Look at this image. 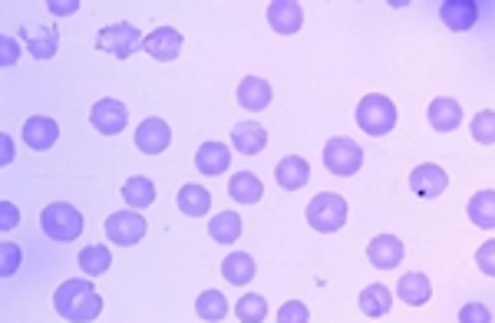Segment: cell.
<instances>
[{"mask_svg": "<svg viewBox=\"0 0 495 323\" xmlns=\"http://www.w3.org/2000/svg\"><path fill=\"white\" fill-rule=\"evenodd\" d=\"M89 123H93L96 132H103V136H119L126 129V123H129V109L119 99H99L89 109Z\"/></svg>", "mask_w": 495, "mask_h": 323, "instance_id": "cell-8", "label": "cell"}, {"mask_svg": "<svg viewBox=\"0 0 495 323\" xmlns=\"http://www.w3.org/2000/svg\"><path fill=\"white\" fill-rule=\"evenodd\" d=\"M426 116H429V126H433L436 132H452V129H459L462 126V106L449 96L433 99Z\"/></svg>", "mask_w": 495, "mask_h": 323, "instance_id": "cell-17", "label": "cell"}, {"mask_svg": "<svg viewBox=\"0 0 495 323\" xmlns=\"http://www.w3.org/2000/svg\"><path fill=\"white\" fill-rule=\"evenodd\" d=\"M274 178H278V185L284 192H297V188H304L307 178H311V166H307L301 156H284L278 166H274Z\"/></svg>", "mask_w": 495, "mask_h": 323, "instance_id": "cell-15", "label": "cell"}, {"mask_svg": "<svg viewBox=\"0 0 495 323\" xmlns=\"http://www.w3.org/2000/svg\"><path fill=\"white\" fill-rule=\"evenodd\" d=\"M17 225H20L17 205H10V201H0V227H4V231H14Z\"/></svg>", "mask_w": 495, "mask_h": 323, "instance_id": "cell-39", "label": "cell"}, {"mask_svg": "<svg viewBox=\"0 0 495 323\" xmlns=\"http://www.w3.org/2000/svg\"><path fill=\"white\" fill-rule=\"evenodd\" d=\"M459 323H492V310H489L486 304L469 300V304L459 310Z\"/></svg>", "mask_w": 495, "mask_h": 323, "instance_id": "cell-36", "label": "cell"}, {"mask_svg": "<svg viewBox=\"0 0 495 323\" xmlns=\"http://www.w3.org/2000/svg\"><path fill=\"white\" fill-rule=\"evenodd\" d=\"M46 10H53L57 17H67V14H77L79 4H77V0H50V4H46Z\"/></svg>", "mask_w": 495, "mask_h": 323, "instance_id": "cell-40", "label": "cell"}, {"mask_svg": "<svg viewBox=\"0 0 495 323\" xmlns=\"http://www.w3.org/2000/svg\"><path fill=\"white\" fill-rule=\"evenodd\" d=\"M182 44H185V36L179 34L175 26H159V30H152V34L146 36L142 50H146L149 56H152V60H159V63H172V60H179Z\"/></svg>", "mask_w": 495, "mask_h": 323, "instance_id": "cell-9", "label": "cell"}, {"mask_svg": "<svg viewBox=\"0 0 495 323\" xmlns=\"http://www.w3.org/2000/svg\"><path fill=\"white\" fill-rule=\"evenodd\" d=\"M469 221L476 227H495V192H476L469 198Z\"/></svg>", "mask_w": 495, "mask_h": 323, "instance_id": "cell-28", "label": "cell"}, {"mask_svg": "<svg viewBox=\"0 0 495 323\" xmlns=\"http://www.w3.org/2000/svg\"><path fill=\"white\" fill-rule=\"evenodd\" d=\"M232 166V149L225 142H205L199 152H195V168L201 175H222Z\"/></svg>", "mask_w": 495, "mask_h": 323, "instance_id": "cell-18", "label": "cell"}, {"mask_svg": "<svg viewBox=\"0 0 495 323\" xmlns=\"http://www.w3.org/2000/svg\"><path fill=\"white\" fill-rule=\"evenodd\" d=\"M20 60V44L14 36H0V66H14Z\"/></svg>", "mask_w": 495, "mask_h": 323, "instance_id": "cell-38", "label": "cell"}, {"mask_svg": "<svg viewBox=\"0 0 495 323\" xmlns=\"http://www.w3.org/2000/svg\"><path fill=\"white\" fill-rule=\"evenodd\" d=\"M222 278L228 284H248L254 278V257L244 251H232L225 257V264H222Z\"/></svg>", "mask_w": 495, "mask_h": 323, "instance_id": "cell-25", "label": "cell"}, {"mask_svg": "<svg viewBox=\"0 0 495 323\" xmlns=\"http://www.w3.org/2000/svg\"><path fill=\"white\" fill-rule=\"evenodd\" d=\"M169 142H172V129H169V123L159 119V116L139 123V129H136V146H139L146 156H162V152L169 149Z\"/></svg>", "mask_w": 495, "mask_h": 323, "instance_id": "cell-13", "label": "cell"}, {"mask_svg": "<svg viewBox=\"0 0 495 323\" xmlns=\"http://www.w3.org/2000/svg\"><path fill=\"white\" fill-rule=\"evenodd\" d=\"M209 237L218 241V245H235L238 237H242V218H238L235 211L215 215V218L209 221Z\"/></svg>", "mask_w": 495, "mask_h": 323, "instance_id": "cell-24", "label": "cell"}, {"mask_svg": "<svg viewBox=\"0 0 495 323\" xmlns=\"http://www.w3.org/2000/svg\"><path fill=\"white\" fill-rule=\"evenodd\" d=\"M311 320V310H307L304 300H287L278 310V323H307Z\"/></svg>", "mask_w": 495, "mask_h": 323, "instance_id": "cell-34", "label": "cell"}, {"mask_svg": "<svg viewBox=\"0 0 495 323\" xmlns=\"http://www.w3.org/2000/svg\"><path fill=\"white\" fill-rule=\"evenodd\" d=\"M142 44H146V36L132 24H109L96 34V50L113 53L116 60H129L132 53L142 50Z\"/></svg>", "mask_w": 495, "mask_h": 323, "instance_id": "cell-5", "label": "cell"}, {"mask_svg": "<svg viewBox=\"0 0 495 323\" xmlns=\"http://www.w3.org/2000/svg\"><path fill=\"white\" fill-rule=\"evenodd\" d=\"M403 254H407V247H403L400 237H393V235H376L374 241L366 245V261L374 264L376 271L397 267V264L403 261Z\"/></svg>", "mask_w": 495, "mask_h": 323, "instance_id": "cell-11", "label": "cell"}, {"mask_svg": "<svg viewBox=\"0 0 495 323\" xmlns=\"http://www.w3.org/2000/svg\"><path fill=\"white\" fill-rule=\"evenodd\" d=\"M106 237L119 247L139 245L142 237H146V218H142L139 211H116V215L106 218Z\"/></svg>", "mask_w": 495, "mask_h": 323, "instance_id": "cell-7", "label": "cell"}, {"mask_svg": "<svg viewBox=\"0 0 495 323\" xmlns=\"http://www.w3.org/2000/svg\"><path fill=\"white\" fill-rule=\"evenodd\" d=\"M122 198H126V205H132V208H149L152 201H156V185L149 182V178H142V175H136V178H129V182L122 185Z\"/></svg>", "mask_w": 495, "mask_h": 323, "instance_id": "cell-29", "label": "cell"}, {"mask_svg": "<svg viewBox=\"0 0 495 323\" xmlns=\"http://www.w3.org/2000/svg\"><path fill=\"white\" fill-rule=\"evenodd\" d=\"M268 24L274 34H297L304 24V7L297 0H274V4H268Z\"/></svg>", "mask_w": 495, "mask_h": 323, "instance_id": "cell-12", "label": "cell"}, {"mask_svg": "<svg viewBox=\"0 0 495 323\" xmlns=\"http://www.w3.org/2000/svg\"><path fill=\"white\" fill-rule=\"evenodd\" d=\"M53 307L63 320L70 323H93L103 314V298L96 294L89 280H63L57 294H53Z\"/></svg>", "mask_w": 495, "mask_h": 323, "instance_id": "cell-1", "label": "cell"}, {"mask_svg": "<svg viewBox=\"0 0 495 323\" xmlns=\"http://www.w3.org/2000/svg\"><path fill=\"white\" fill-rule=\"evenodd\" d=\"M476 264H479V271H482V274L495 278V237H492V241H486V245L476 251Z\"/></svg>", "mask_w": 495, "mask_h": 323, "instance_id": "cell-37", "label": "cell"}, {"mask_svg": "<svg viewBox=\"0 0 495 323\" xmlns=\"http://www.w3.org/2000/svg\"><path fill=\"white\" fill-rule=\"evenodd\" d=\"M439 17L449 30H469L472 24L479 20V7L472 0H446L439 7Z\"/></svg>", "mask_w": 495, "mask_h": 323, "instance_id": "cell-21", "label": "cell"}, {"mask_svg": "<svg viewBox=\"0 0 495 323\" xmlns=\"http://www.w3.org/2000/svg\"><path fill=\"white\" fill-rule=\"evenodd\" d=\"M446 185H449V175L446 168H439L436 162H423L409 172V188L419 195V198H439L446 192Z\"/></svg>", "mask_w": 495, "mask_h": 323, "instance_id": "cell-10", "label": "cell"}, {"mask_svg": "<svg viewBox=\"0 0 495 323\" xmlns=\"http://www.w3.org/2000/svg\"><path fill=\"white\" fill-rule=\"evenodd\" d=\"M232 146H235V152H242V156H258V152H264V146H268V132L258 123H238L235 129H232Z\"/></svg>", "mask_w": 495, "mask_h": 323, "instance_id": "cell-19", "label": "cell"}, {"mask_svg": "<svg viewBox=\"0 0 495 323\" xmlns=\"http://www.w3.org/2000/svg\"><path fill=\"white\" fill-rule=\"evenodd\" d=\"M77 264H79V271H83V274H89V278H99V274L109 271L113 254H109V247H103V245H89V247H83V251H79Z\"/></svg>", "mask_w": 495, "mask_h": 323, "instance_id": "cell-27", "label": "cell"}, {"mask_svg": "<svg viewBox=\"0 0 495 323\" xmlns=\"http://www.w3.org/2000/svg\"><path fill=\"white\" fill-rule=\"evenodd\" d=\"M324 166H327L330 175H354L356 168L364 166V149L356 146L354 139H347V136H337V139H330L327 146H324Z\"/></svg>", "mask_w": 495, "mask_h": 323, "instance_id": "cell-6", "label": "cell"}, {"mask_svg": "<svg viewBox=\"0 0 495 323\" xmlns=\"http://www.w3.org/2000/svg\"><path fill=\"white\" fill-rule=\"evenodd\" d=\"M0 254H4V261H0V274H4V278H10V274L20 267V257H24V254H20V245H14V241H4V245H0Z\"/></svg>", "mask_w": 495, "mask_h": 323, "instance_id": "cell-35", "label": "cell"}, {"mask_svg": "<svg viewBox=\"0 0 495 323\" xmlns=\"http://www.w3.org/2000/svg\"><path fill=\"white\" fill-rule=\"evenodd\" d=\"M195 314L201 317V320L209 323H218L228 317V300L222 290H205V294H199V300H195Z\"/></svg>", "mask_w": 495, "mask_h": 323, "instance_id": "cell-30", "label": "cell"}, {"mask_svg": "<svg viewBox=\"0 0 495 323\" xmlns=\"http://www.w3.org/2000/svg\"><path fill=\"white\" fill-rule=\"evenodd\" d=\"M175 201H179V211H182V215H189V218H201V215L211 208V192L209 188H201V185L189 182V185L179 188Z\"/></svg>", "mask_w": 495, "mask_h": 323, "instance_id": "cell-22", "label": "cell"}, {"mask_svg": "<svg viewBox=\"0 0 495 323\" xmlns=\"http://www.w3.org/2000/svg\"><path fill=\"white\" fill-rule=\"evenodd\" d=\"M10 162H14V139L0 136V166H10Z\"/></svg>", "mask_w": 495, "mask_h": 323, "instance_id": "cell-41", "label": "cell"}, {"mask_svg": "<svg viewBox=\"0 0 495 323\" xmlns=\"http://www.w3.org/2000/svg\"><path fill=\"white\" fill-rule=\"evenodd\" d=\"M429 294H433V284H429V278L419 274V271L403 274L400 284H397V298L409 307H423L426 300H429Z\"/></svg>", "mask_w": 495, "mask_h": 323, "instance_id": "cell-20", "label": "cell"}, {"mask_svg": "<svg viewBox=\"0 0 495 323\" xmlns=\"http://www.w3.org/2000/svg\"><path fill=\"white\" fill-rule=\"evenodd\" d=\"M40 227H44V235L53 237V241H77L83 235V215L73 205H67V201H57V205H46L44 208Z\"/></svg>", "mask_w": 495, "mask_h": 323, "instance_id": "cell-3", "label": "cell"}, {"mask_svg": "<svg viewBox=\"0 0 495 323\" xmlns=\"http://www.w3.org/2000/svg\"><path fill=\"white\" fill-rule=\"evenodd\" d=\"M228 195L242 205H258L261 195H264V185L254 172H238L232 175V182H228Z\"/></svg>", "mask_w": 495, "mask_h": 323, "instance_id": "cell-23", "label": "cell"}, {"mask_svg": "<svg viewBox=\"0 0 495 323\" xmlns=\"http://www.w3.org/2000/svg\"><path fill=\"white\" fill-rule=\"evenodd\" d=\"M57 139H60V126L53 123L50 116H30L24 123V142L30 149L44 152V149H50Z\"/></svg>", "mask_w": 495, "mask_h": 323, "instance_id": "cell-14", "label": "cell"}, {"mask_svg": "<svg viewBox=\"0 0 495 323\" xmlns=\"http://www.w3.org/2000/svg\"><path fill=\"white\" fill-rule=\"evenodd\" d=\"M235 317L242 323H264V317H268V300L261 298V294H244L235 304Z\"/></svg>", "mask_w": 495, "mask_h": 323, "instance_id": "cell-31", "label": "cell"}, {"mask_svg": "<svg viewBox=\"0 0 495 323\" xmlns=\"http://www.w3.org/2000/svg\"><path fill=\"white\" fill-rule=\"evenodd\" d=\"M26 50L34 60H50L53 53H57V30H34V34H26Z\"/></svg>", "mask_w": 495, "mask_h": 323, "instance_id": "cell-32", "label": "cell"}, {"mask_svg": "<svg viewBox=\"0 0 495 323\" xmlns=\"http://www.w3.org/2000/svg\"><path fill=\"white\" fill-rule=\"evenodd\" d=\"M307 221H311L314 231L334 235V231H340V227L347 225V201L334 192H321L307 205Z\"/></svg>", "mask_w": 495, "mask_h": 323, "instance_id": "cell-4", "label": "cell"}, {"mask_svg": "<svg viewBox=\"0 0 495 323\" xmlns=\"http://www.w3.org/2000/svg\"><path fill=\"white\" fill-rule=\"evenodd\" d=\"M390 304H393V294L390 288H383V284H370V288L360 290V310H364V317L390 314Z\"/></svg>", "mask_w": 495, "mask_h": 323, "instance_id": "cell-26", "label": "cell"}, {"mask_svg": "<svg viewBox=\"0 0 495 323\" xmlns=\"http://www.w3.org/2000/svg\"><path fill=\"white\" fill-rule=\"evenodd\" d=\"M356 126L366 136H387L397 126V106L387 96H380V93H370V96H364L360 106H356Z\"/></svg>", "mask_w": 495, "mask_h": 323, "instance_id": "cell-2", "label": "cell"}, {"mask_svg": "<svg viewBox=\"0 0 495 323\" xmlns=\"http://www.w3.org/2000/svg\"><path fill=\"white\" fill-rule=\"evenodd\" d=\"M472 139L482 142V146H492L495 142V109H482V113L472 116Z\"/></svg>", "mask_w": 495, "mask_h": 323, "instance_id": "cell-33", "label": "cell"}, {"mask_svg": "<svg viewBox=\"0 0 495 323\" xmlns=\"http://www.w3.org/2000/svg\"><path fill=\"white\" fill-rule=\"evenodd\" d=\"M238 103L248 109V113H261V109H268L271 106V86L268 79L261 76H244L238 83Z\"/></svg>", "mask_w": 495, "mask_h": 323, "instance_id": "cell-16", "label": "cell"}]
</instances>
